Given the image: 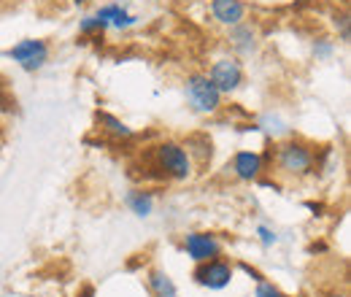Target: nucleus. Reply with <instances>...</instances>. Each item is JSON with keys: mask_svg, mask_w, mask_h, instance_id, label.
I'll list each match as a JSON object with an SVG mask.
<instances>
[{"mask_svg": "<svg viewBox=\"0 0 351 297\" xmlns=\"http://www.w3.org/2000/svg\"><path fill=\"white\" fill-rule=\"evenodd\" d=\"M273 165H276V173L284 178H292V181L308 178L316 170V149L306 141H298V138L281 141L276 146Z\"/></svg>", "mask_w": 351, "mask_h": 297, "instance_id": "f257e3e1", "label": "nucleus"}, {"mask_svg": "<svg viewBox=\"0 0 351 297\" xmlns=\"http://www.w3.org/2000/svg\"><path fill=\"white\" fill-rule=\"evenodd\" d=\"M152 163L162 178H171V181H186L195 173L192 154L178 141H160L157 146H152Z\"/></svg>", "mask_w": 351, "mask_h": 297, "instance_id": "f03ea898", "label": "nucleus"}, {"mask_svg": "<svg viewBox=\"0 0 351 297\" xmlns=\"http://www.w3.org/2000/svg\"><path fill=\"white\" fill-rule=\"evenodd\" d=\"M184 97H186V106L200 117H214L224 108V97L219 95V89L200 71L184 79Z\"/></svg>", "mask_w": 351, "mask_h": 297, "instance_id": "7ed1b4c3", "label": "nucleus"}, {"mask_svg": "<svg viewBox=\"0 0 351 297\" xmlns=\"http://www.w3.org/2000/svg\"><path fill=\"white\" fill-rule=\"evenodd\" d=\"M208 82L219 89L221 97H227V95H235L243 82H246V68H243V62H241V57H235V54H227V57H219V60H214L211 62V68H208Z\"/></svg>", "mask_w": 351, "mask_h": 297, "instance_id": "20e7f679", "label": "nucleus"}, {"mask_svg": "<svg viewBox=\"0 0 351 297\" xmlns=\"http://www.w3.org/2000/svg\"><path fill=\"white\" fill-rule=\"evenodd\" d=\"M8 60H14L25 73H38L51 57V46L44 38H22L16 41L8 51Z\"/></svg>", "mask_w": 351, "mask_h": 297, "instance_id": "39448f33", "label": "nucleus"}, {"mask_svg": "<svg viewBox=\"0 0 351 297\" xmlns=\"http://www.w3.org/2000/svg\"><path fill=\"white\" fill-rule=\"evenodd\" d=\"M181 249L184 254L189 257L195 265L200 262H208V259H217L224 254V243L217 233H208V230H192L184 235L181 241Z\"/></svg>", "mask_w": 351, "mask_h": 297, "instance_id": "423d86ee", "label": "nucleus"}, {"mask_svg": "<svg viewBox=\"0 0 351 297\" xmlns=\"http://www.w3.org/2000/svg\"><path fill=\"white\" fill-rule=\"evenodd\" d=\"M235 276V265L224 257H217V259H208V262H200L195 268V281L206 289H224Z\"/></svg>", "mask_w": 351, "mask_h": 297, "instance_id": "0eeeda50", "label": "nucleus"}, {"mask_svg": "<svg viewBox=\"0 0 351 297\" xmlns=\"http://www.w3.org/2000/svg\"><path fill=\"white\" fill-rule=\"evenodd\" d=\"M227 170L235 181L241 184H252L260 181V176L265 173V154L254 152V149H241L232 154V160L227 163Z\"/></svg>", "mask_w": 351, "mask_h": 297, "instance_id": "6e6552de", "label": "nucleus"}, {"mask_svg": "<svg viewBox=\"0 0 351 297\" xmlns=\"http://www.w3.org/2000/svg\"><path fill=\"white\" fill-rule=\"evenodd\" d=\"M227 43L235 57H252L260 49V33L252 22H241L235 27H227Z\"/></svg>", "mask_w": 351, "mask_h": 297, "instance_id": "1a4fd4ad", "label": "nucleus"}, {"mask_svg": "<svg viewBox=\"0 0 351 297\" xmlns=\"http://www.w3.org/2000/svg\"><path fill=\"white\" fill-rule=\"evenodd\" d=\"M208 14L221 27H235V25L246 22L249 5L243 0H211L208 3Z\"/></svg>", "mask_w": 351, "mask_h": 297, "instance_id": "9d476101", "label": "nucleus"}, {"mask_svg": "<svg viewBox=\"0 0 351 297\" xmlns=\"http://www.w3.org/2000/svg\"><path fill=\"white\" fill-rule=\"evenodd\" d=\"M95 16L106 25V30H130L138 25V16L128 11V5L122 3H106L95 11Z\"/></svg>", "mask_w": 351, "mask_h": 297, "instance_id": "9b49d317", "label": "nucleus"}, {"mask_svg": "<svg viewBox=\"0 0 351 297\" xmlns=\"http://www.w3.org/2000/svg\"><path fill=\"white\" fill-rule=\"evenodd\" d=\"M97 128L103 130L106 135L117 138V141H132L135 138V130L128 122H122L119 117L108 114V111H97Z\"/></svg>", "mask_w": 351, "mask_h": 297, "instance_id": "f8f14e48", "label": "nucleus"}, {"mask_svg": "<svg viewBox=\"0 0 351 297\" xmlns=\"http://www.w3.org/2000/svg\"><path fill=\"white\" fill-rule=\"evenodd\" d=\"M125 206H128V211H130L132 216L149 219V216L154 213V195H152L149 189H130V192L125 195Z\"/></svg>", "mask_w": 351, "mask_h": 297, "instance_id": "ddd939ff", "label": "nucleus"}, {"mask_svg": "<svg viewBox=\"0 0 351 297\" xmlns=\"http://www.w3.org/2000/svg\"><path fill=\"white\" fill-rule=\"evenodd\" d=\"M146 287H149V292H152L154 297H176L178 295L173 278H171L165 270H160V268H152V270H149V276H146Z\"/></svg>", "mask_w": 351, "mask_h": 297, "instance_id": "4468645a", "label": "nucleus"}, {"mask_svg": "<svg viewBox=\"0 0 351 297\" xmlns=\"http://www.w3.org/2000/svg\"><path fill=\"white\" fill-rule=\"evenodd\" d=\"M100 33H106V25L95 14H87L79 19V36H100Z\"/></svg>", "mask_w": 351, "mask_h": 297, "instance_id": "2eb2a0df", "label": "nucleus"}, {"mask_svg": "<svg viewBox=\"0 0 351 297\" xmlns=\"http://www.w3.org/2000/svg\"><path fill=\"white\" fill-rule=\"evenodd\" d=\"M335 54V41H330V38H316L313 41V57L316 60H330Z\"/></svg>", "mask_w": 351, "mask_h": 297, "instance_id": "dca6fc26", "label": "nucleus"}, {"mask_svg": "<svg viewBox=\"0 0 351 297\" xmlns=\"http://www.w3.org/2000/svg\"><path fill=\"white\" fill-rule=\"evenodd\" d=\"M257 241L263 243L265 249H270V246L278 243V233H276L270 224H257Z\"/></svg>", "mask_w": 351, "mask_h": 297, "instance_id": "f3484780", "label": "nucleus"}, {"mask_svg": "<svg viewBox=\"0 0 351 297\" xmlns=\"http://www.w3.org/2000/svg\"><path fill=\"white\" fill-rule=\"evenodd\" d=\"M254 295L257 297H287L278 287H276V284H273V281H265V278L257 281V292H254Z\"/></svg>", "mask_w": 351, "mask_h": 297, "instance_id": "a211bd4d", "label": "nucleus"}, {"mask_svg": "<svg viewBox=\"0 0 351 297\" xmlns=\"http://www.w3.org/2000/svg\"><path fill=\"white\" fill-rule=\"evenodd\" d=\"M341 27V41L346 43L349 41V14H341V16H335V30Z\"/></svg>", "mask_w": 351, "mask_h": 297, "instance_id": "6ab92c4d", "label": "nucleus"}, {"mask_svg": "<svg viewBox=\"0 0 351 297\" xmlns=\"http://www.w3.org/2000/svg\"><path fill=\"white\" fill-rule=\"evenodd\" d=\"M322 297H349V292H338V289H332V292H327V295Z\"/></svg>", "mask_w": 351, "mask_h": 297, "instance_id": "aec40b11", "label": "nucleus"}, {"mask_svg": "<svg viewBox=\"0 0 351 297\" xmlns=\"http://www.w3.org/2000/svg\"><path fill=\"white\" fill-rule=\"evenodd\" d=\"M76 3H87V0H76Z\"/></svg>", "mask_w": 351, "mask_h": 297, "instance_id": "412c9836", "label": "nucleus"}, {"mask_svg": "<svg viewBox=\"0 0 351 297\" xmlns=\"http://www.w3.org/2000/svg\"><path fill=\"white\" fill-rule=\"evenodd\" d=\"M146 3H154V0H146Z\"/></svg>", "mask_w": 351, "mask_h": 297, "instance_id": "4be33fe9", "label": "nucleus"}]
</instances>
